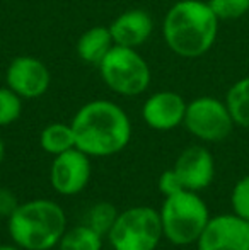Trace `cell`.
Instances as JSON below:
<instances>
[{
  "mask_svg": "<svg viewBox=\"0 0 249 250\" xmlns=\"http://www.w3.org/2000/svg\"><path fill=\"white\" fill-rule=\"evenodd\" d=\"M0 250H23V249L16 244H3V245H0Z\"/></svg>",
  "mask_w": 249,
  "mask_h": 250,
  "instance_id": "cb8c5ba5",
  "label": "cell"
},
{
  "mask_svg": "<svg viewBox=\"0 0 249 250\" xmlns=\"http://www.w3.org/2000/svg\"><path fill=\"white\" fill-rule=\"evenodd\" d=\"M162 238L160 214L150 206H133L121 211L108 233L113 250H156Z\"/></svg>",
  "mask_w": 249,
  "mask_h": 250,
  "instance_id": "5b68a950",
  "label": "cell"
},
{
  "mask_svg": "<svg viewBox=\"0 0 249 250\" xmlns=\"http://www.w3.org/2000/svg\"><path fill=\"white\" fill-rule=\"evenodd\" d=\"M23 112V97L9 87H0V128L16 123Z\"/></svg>",
  "mask_w": 249,
  "mask_h": 250,
  "instance_id": "d6986e66",
  "label": "cell"
},
{
  "mask_svg": "<svg viewBox=\"0 0 249 250\" xmlns=\"http://www.w3.org/2000/svg\"><path fill=\"white\" fill-rule=\"evenodd\" d=\"M226 104L234 119V125L249 129V77L232 83L226 96Z\"/></svg>",
  "mask_w": 249,
  "mask_h": 250,
  "instance_id": "e0dca14e",
  "label": "cell"
},
{
  "mask_svg": "<svg viewBox=\"0 0 249 250\" xmlns=\"http://www.w3.org/2000/svg\"><path fill=\"white\" fill-rule=\"evenodd\" d=\"M7 230L23 250H51L67 231V214L51 199H31L7 218Z\"/></svg>",
  "mask_w": 249,
  "mask_h": 250,
  "instance_id": "3957f363",
  "label": "cell"
},
{
  "mask_svg": "<svg viewBox=\"0 0 249 250\" xmlns=\"http://www.w3.org/2000/svg\"><path fill=\"white\" fill-rule=\"evenodd\" d=\"M195 245L198 250H249V221L234 213L210 218Z\"/></svg>",
  "mask_w": 249,
  "mask_h": 250,
  "instance_id": "9c48e42d",
  "label": "cell"
},
{
  "mask_svg": "<svg viewBox=\"0 0 249 250\" xmlns=\"http://www.w3.org/2000/svg\"><path fill=\"white\" fill-rule=\"evenodd\" d=\"M173 168L183 182V188L195 192L206 189L215 177L213 155L202 145H193L184 148L176 158Z\"/></svg>",
  "mask_w": 249,
  "mask_h": 250,
  "instance_id": "8fae6325",
  "label": "cell"
},
{
  "mask_svg": "<svg viewBox=\"0 0 249 250\" xmlns=\"http://www.w3.org/2000/svg\"><path fill=\"white\" fill-rule=\"evenodd\" d=\"M40 145L46 153L53 155V157L67 150L75 148V135H73L72 125L51 123V125L45 126L40 135Z\"/></svg>",
  "mask_w": 249,
  "mask_h": 250,
  "instance_id": "9a60e30c",
  "label": "cell"
},
{
  "mask_svg": "<svg viewBox=\"0 0 249 250\" xmlns=\"http://www.w3.org/2000/svg\"><path fill=\"white\" fill-rule=\"evenodd\" d=\"M219 17L203 0H180L164 17L162 34L169 50L183 58L203 56L215 44Z\"/></svg>",
  "mask_w": 249,
  "mask_h": 250,
  "instance_id": "7a4b0ae2",
  "label": "cell"
},
{
  "mask_svg": "<svg viewBox=\"0 0 249 250\" xmlns=\"http://www.w3.org/2000/svg\"><path fill=\"white\" fill-rule=\"evenodd\" d=\"M114 46L110 27L94 26L87 29L77 41V55L89 65H99L106 53Z\"/></svg>",
  "mask_w": 249,
  "mask_h": 250,
  "instance_id": "5bb4252c",
  "label": "cell"
},
{
  "mask_svg": "<svg viewBox=\"0 0 249 250\" xmlns=\"http://www.w3.org/2000/svg\"><path fill=\"white\" fill-rule=\"evenodd\" d=\"M154 29L152 17L143 9H130L120 14L111 22L110 31L114 44L126 48H138L150 38Z\"/></svg>",
  "mask_w": 249,
  "mask_h": 250,
  "instance_id": "4fadbf2b",
  "label": "cell"
},
{
  "mask_svg": "<svg viewBox=\"0 0 249 250\" xmlns=\"http://www.w3.org/2000/svg\"><path fill=\"white\" fill-rule=\"evenodd\" d=\"M230 204L232 213L239 218L249 221V174L236 182L230 192Z\"/></svg>",
  "mask_w": 249,
  "mask_h": 250,
  "instance_id": "44dd1931",
  "label": "cell"
},
{
  "mask_svg": "<svg viewBox=\"0 0 249 250\" xmlns=\"http://www.w3.org/2000/svg\"><path fill=\"white\" fill-rule=\"evenodd\" d=\"M164 238L178 247H186L198 242L202 231L212 216L206 203L195 191L176 192L164 199L159 209Z\"/></svg>",
  "mask_w": 249,
  "mask_h": 250,
  "instance_id": "277c9868",
  "label": "cell"
},
{
  "mask_svg": "<svg viewBox=\"0 0 249 250\" xmlns=\"http://www.w3.org/2000/svg\"><path fill=\"white\" fill-rule=\"evenodd\" d=\"M219 21H236L249 12V0H208Z\"/></svg>",
  "mask_w": 249,
  "mask_h": 250,
  "instance_id": "ffe728a7",
  "label": "cell"
},
{
  "mask_svg": "<svg viewBox=\"0 0 249 250\" xmlns=\"http://www.w3.org/2000/svg\"><path fill=\"white\" fill-rule=\"evenodd\" d=\"M97 66L103 82L114 94L125 97L143 94L149 89L152 79L149 63L140 56L135 48L114 44Z\"/></svg>",
  "mask_w": 249,
  "mask_h": 250,
  "instance_id": "8992f818",
  "label": "cell"
},
{
  "mask_svg": "<svg viewBox=\"0 0 249 250\" xmlns=\"http://www.w3.org/2000/svg\"><path fill=\"white\" fill-rule=\"evenodd\" d=\"M75 146L91 158L111 157L126 148L132 138V123L118 104L96 99L84 104L72 119Z\"/></svg>",
  "mask_w": 249,
  "mask_h": 250,
  "instance_id": "6da1fadb",
  "label": "cell"
},
{
  "mask_svg": "<svg viewBox=\"0 0 249 250\" xmlns=\"http://www.w3.org/2000/svg\"><path fill=\"white\" fill-rule=\"evenodd\" d=\"M188 102L178 92L160 90L149 97L142 105V118L156 131H171L183 125Z\"/></svg>",
  "mask_w": 249,
  "mask_h": 250,
  "instance_id": "7c38bea8",
  "label": "cell"
},
{
  "mask_svg": "<svg viewBox=\"0 0 249 250\" xmlns=\"http://www.w3.org/2000/svg\"><path fill=\"white\" fill-rule=\"evenodd\" d=\"M159 191L164 194V198H167V196H173L176 194V192L183 191V182H181V179L178 177L176 170L174 168H167V170H164L162 174H160L159 177Z\"/></svg>",
  "mask_w": 249,
  "mask_h": 250,
  "instance_id": "7402d4cb",
  "label": "cell"
},
{
  "mask_svg": "<svg viewBox=\"0 0 249 250\" xmlns=\"http://www.w3.org/2000/svg\"><path fill=\"white\" fill-rule=\"evenodd\" d=\"M183 125L195 138L206 143L224 142L236 126L226 101L210 96L188 102Z\"/></svg>",
  "mask_w": 249,
  "mask_h": 250,
  "instance_id": "52a82bcc",
  "label": "cell"
},
{
  "mask_svg": "<svg viewBox=\"0 0 249 250\" xmlns=\"http://www.w3.org/2000/svg\"><path fill=\"white\" fill-rule=\"evenodd\" d=\"M5 83L23 99H38L50 89L51 73L43 62L34 56H17L9 63Z\"/></svg>",
  "mask_w": 249,
  "mask_h": 250,
  "instance_id": "30bf717a",
  "label": "cell"
},
{
  "mask_svg": "<svg viewBox=\"0 0 249 250\" xmlns=\"http://www.w3.org/2000/svg\"><path fill=\"white\" fill-rule=\"evenodd\" d=\"M103 235L84 223L67 228L57 247L58 250H103Z\"/></svg>",
  "mask_w": 249,
  "mask_h": 250,
  "instance_id": "2e32d148",
  "label": "cell"
},
{
  "mask_svg": "<svg viewBox=\"0 0 249 250\" xmlns=\"http://www.w3.org/2000/svg\"><path fill=\"white\" fill-rule=\"evenodd\" d=\"M92 175L91 157L82 150H67L53 157L50 168V184L60 196L80 194Z\"/></svg>",
  "mask_w": 249,
  "mask_h": 250,
  "instance_id": "ba28073f",
  "label": "cell"
},
{
  "mask_svg": "<svg viewBox=\"0 0 249 250\" xmlns=\"http://www.w3.org/2000/svg\"><path fill=\"white\" fill-rule=\"evenodd\" d=\"M118 214L120 211L113 206L111 203H97L87 211V216H86V225H89L91 228L101 233L103 237H108L110 230L113 228L114 221H116Z\"/></svg>",
  "mask_w": 249,
  "mask_h": 250,
  "instance_id": "ac0fdd59",
  "label": "cell"
},
{
  "mask_svg": "<svg viewBox=\"0 0 249 250\" xmlns=\"http://www.w3.org/2000/svg\"><path fill=\"white\" fill-rule=\"evenodd\" d=\"M3 157H5V145H3V140L0 138V165L3 162Z\"/></svg>",
  "mask_w": 249,
  "mask_h": 250,
  "instance_id": "d4e9b609",
  "label": "cell"
},
{
  "mask_svg": "<svg viewBox=\"0 0 249 250\" xmlns=\"http://www.w3.org/2000/svg\"><path fill=\"white\" fill-rule=\"evenodd\" d=\"M19 201H17L16 192H12L7 188H0V216L9 218L14 211L19 206Z\"/></svg>",
  "mask_w": 249,
  "mask_h": 250,
  "instance_id": "603a6c76",
  "label": "cell"
}]
</instances>
